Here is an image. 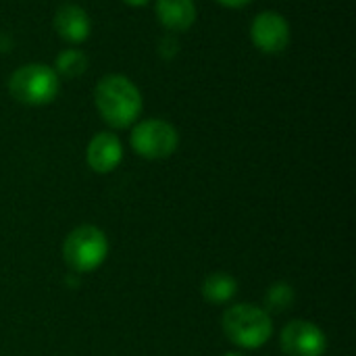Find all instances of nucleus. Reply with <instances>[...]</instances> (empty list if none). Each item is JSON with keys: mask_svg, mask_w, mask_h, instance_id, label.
<instances>
[{"mask_svg": "<svg viewBox=\"0 0 356 356\" xmlns=\"http://www.w3.org/2000/svg\"><path fill=\"white\" fill-rule=\"evenodd\" d=\"M219 4H223V6H227V8H242V6H246L250 0H217Z\"/></svg>", "mask_w": 356, "mask_h": 356, "instance_id": "obj_14", "label": "nucleus"}, {"mask_svg": "<svg viewBox=\"0 0 356 356\" xmlns=\"http://www.w3.org/2000/svg\"><path fill=\"white\" fill-rule=\"evenodd\" d=\"M58 75L46 65H25L17 69L8 79V92L17 102L29 106H42L56 98L58 94Z\"/></svg>", "mask_w": 356, "mask_h": 356, "instance_id": "obj_4", "label": "nucleus"}, {"mask_svg": "<svg viewBox=\"0 0 356 356\" xmlns=\"http://www.w3.org/2000/svg\"><path fill=\"white\" fill-rule=\"evenodd\" d=\"M108 254L106 236L94 225L73 229L63 244V259L73 273H92Z\"/></svg>", "mask_w": 356, "mask_h": 356, "instance_id": "obj_3", "label": "nucleus"}, {"mask_svg": "<svg viewBox=\"0 0 356 356\" xmlns=\"http://www.w3.org/2000/svg\"><path fill=\"white\" fill-rule=\"evenodd\" d=\"M156 17L169 31H186L196 21L194 0H156Z\"/></svg>", "mask_w": 356, "mask_h": 356, "instance_id": "obj_10", "label": "nucleus"}, {"mask_svg": "<svg viewBox=\"0 0 356 356\" xmlns=\"http://www.w3.org/2000/svg\"><path fill=\"white\" fill-rule=\"evenodd\" d=\"M86 159L90 169H94L96 173H111L119 167L123 159V146L115 134L100 131L90 140Z\"/></svg>", "mask_w": 356, "mask_h": 356, "instance_id": "obj_8", "label": "nucleus"}, {"mask_svg": "<svg viewBox=\"0 0 356 356\" xmlns=\"http://www.w3.org/2000/svg\"><path fill=\"white\" fill-rule=\"evenodd\" d=\"M202 296L213 302V305H223V302H229L234 296H236V290H238V284L236 280L229 275V273H211L209 277H204L202 282Z\"/></svg>", "mask_w": 356, "mask_h": 356, "instance_id": "obj_11", "label": "nucleus"}, {"mask_svg": "<svg viewBox=\"0 0 356 356\" xmlns=\"http://www.w3.org/2000/svg\"><path fill=\"white\" fill-rule=\"evenodd\" d=\"M123 2H127V4H131V6H144L148 0H123Z\"/></svg>", "mask_w": 356, "mask_h": 356, "instance_id": "obj_15", "label": "nucleus"}, {"mask_svg": "<svg viewBox=\"0 0 356 356\" xmlns=\"http://www.w3.org/2000/svg\"><path fill=\"white\" fill-rule=\"evenodd\" d=\"M294 305V288L290 284H273L265 294V307L273 313H284Z\"/></svg>", "mask_w": 356, "mask_h": 356, "instance_id": "obj_13", "label": "nucleus"}, {"mask_svg": "<svg viewBox=\"0 0 356 356\" xmlns=\"http://www.w3.org/2000/svg\"><path fill=\"white\" fill-rule=\"evenodd\" d=\"M225 356H244V355H240V353H229V355H225Z\"/></svg>", "mask_w": 356, "mask_h": 356, "instance_id": "obj_16", "label": "nucleus"}, {"mask_svg": "<svg viewBox=\"0 0 356 356\" xmlns=\"http://www.w3.org/2000/svg\"><path fill=\"white\" fill-rule=\"evenodd\" d=\"M177 144H179L177 129L163 119H146L138 123L131 131L134 150L148 161L171 156L177 150Z\"/></svg>", "mask_w": 356, "mask_h": 356, "instance_id": "obj_5", "label": "nucleus"}, {"mask_svg": "<svg viewBox=\"0 0 356 356\" xmlns=\"http://www.w3.org/2000/svg\"><path fill=\"white\" fill-rule=\"evenodd\" d=\"M94 100L100 117L117 129L129 127L142 113V94L123 75L102 77L96 86Z\"/></svg>", "mask_w": 356, "mask_h": 356, "instance_id": "obj_1", "label": "nucleus"}, {"mask_svg": "<svg viewBox=\"0 0 356 356\" xmlns=\"http://www.w3.org/2000/svg\"><path fill=\"white\" fill-rule=\"evenodd\" d=\"M88 69V58L81 50L69 48L56 56V71L65 77H79Z\"/></svg>", "mask_w": 356, "mask_h": 356, "instance_id": "obj_12", "label": "nucleus"}, {"mask_svg": "<svg viewBox=\"0 0 356 356\" xmlns=\"http://www.w3.org/2000/svg\"><path fill=\"white\" fill-rule=\"evenodd\" d=\"M221 327L225 336L240 348H261L273 334L269 313L248 302L229 307L223 313Z\"/></svg>", "mask_w": 356, "mask_h": 356, "instance_id": "obj_2", "label": "nucleus"}, {"mask_svg": "<svg viewBox=\"0 0 356 356\" xmlns=\"http://www.w3.org/2000/svg\"><path fill=\"white\" fill-rule=\"evenodd\" d=\"M54 29L69 44H81L88 40L92 23L88 13L77 4H63L54 13Z\"/></svg>", "mask_w": 356, "mask_h": 356, "instance_id": "obj_9", "label": "nucleus"}, {"mask_svg": "<svg viewBox=\"0 0 356 356\" xmlns=\"http://www.w3.org/2000/svg\"><path fill=\"white\" fill-rule=\"evenodd\" d=\"M250 38L252 44L263 52H282L290 42V25L280 13L265 10L254 17L250 25Z\"/></svg>", "mask_w": 356, "mask_h": 356, "instance_id": "obj_7", "label": "nucleus"}, {"mask_svg": "<svg viewBox=\"0 0 356 356\" xmlns=\"http://www.w3.org/2000/svg\"><path fill=\"white\" fill-rule=\"evenodd\" d=\"M325 348V334L311 321L296 319L282 332V350L288 356H321Z\"/></svg>", "mask_w": 356, "mask_h": 356, "instance_id": "obj_6", "label": "nucleus"}]
</instances>
